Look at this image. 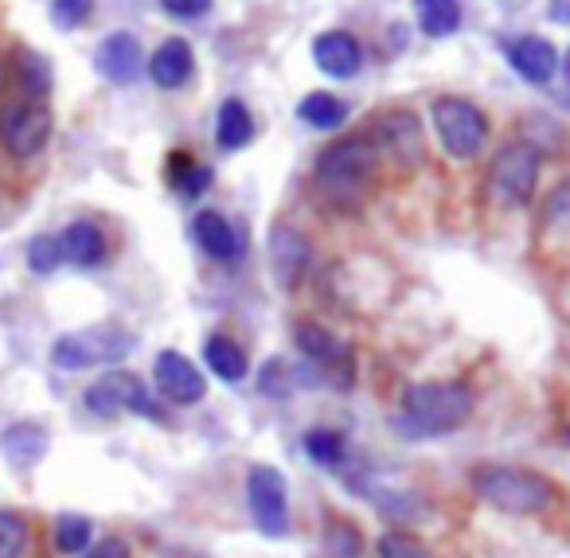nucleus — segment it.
<instances>
[{
  "label": "nucleus",
  "instance_id": "nucleus-8",
  "mask_svg": "<svg viewBox=\"0 0 570 558\" xmlns=\"http://www.w3.org/2000/svg\"><path fill=\"white\" fill-rule=\"evenodd\" d=\"M82 402H87V410L95 418H118V414H137V418H153V422H160V402L153 399L149 383H145L141 375H134V371H106L102 379H95V383L87 386V394H82Z\"/></svg>",
  "mask_w": 570,
  "mask_h": 558
},
{
  "label": "nucleus",
  "instance_id": "nucleus-31",
  "mask_svg": "<svg viewBox=\"0 0 570 558\" xmlns=\"http://www.w3.org/2000/svg\"><path fill=\"white\" fill-rule=\"evenodd\" d=\"M28 542H32V527L24 516L0 508V558H24Z\"/></svg>",
  "mask_w": 570,
  "mask_h": 558
},
{
  "label": "nucleus",
  "instance_id": "nucleus-7",
  "mask_svg": "<svg viewBox=\"0 0 570 558\" xmlns=\"http://www.w3.org/2000/svg\"><path fill=\"white\" fill-rule=\"evenodd\" d=\"M364 134L372 137L375 153H380V165H391L399 176L414 173L426 160V134H422V121L414 110L375 114V121Z\"/></svg>",
  "mask_w": 570,
  "mask_h": 558
},
{
  "label": "nucleus",
  "instance_id": "nucleus-37",
  "mask_svg": "<svg viewBox=\"0 0 570 558\" xmlns=\"http://www.w3.org/2000/svg\"><path fill=\"white\" fill-rule=\"evenodd\" d=\"M79 558H129V542L118 539V535H106V539L90 542V550Z\"/></svg>",
  "mask_w": 570,
  "mask_h": 558
},
{
  "label": "nucleus",
  "instance_id": "nucleus-2",
  "mask_svg": "<svg viewBox=\"0 0 570 558\" xmlns=\"http://www.w3.org/2000/svg\"><path fill=\"white\" fill-rule=\"evenodd\" d=\"M473 407L476 399L469 391V383L430 379V383L406 386L395 425L403 438H445V433H458L473 418Z\"/></svg>",
  "mask_w": 570,
  "mask_h": 558
},
{
  "label": "nucleus",
  "instance_id": "nucleus-27",
  "mask_svg": "<svg viewBox=\"0 0 570 558\" xmlns=\"http://www.w3.org/2000/svg\"><path fill=\"white\" fill-rule=\"evenodd\" d=\"M297 118L309 129H317V134H336L348 121V102L336 98L333 90H313V95H305L297 102Z\"/></svg>",
  "mask_w": 570,
  "mask_h": 558
},
{
  "label": "nucleus",
  "instance_id": "nucleus-17",
  "mask_svg": "<svg viewBox=\"0 0 570 558\" xmlns=\"http://www.w3.org/2000/svg\"><path fill=\"white\" fill-rule=\"evenodd\" d=\"M145 71H149L153 87L184 90L191 79H196V51H191V43L184 40V36H168V40L149 56Z\"/></svg>",
  "mask_w": 570,
  "mask_h": 558
},
{
  "label": "nucleus",
  "instance_id": "nucleus-26",
  "mask_svg": "<svg viewBox=\"0 0 570 558\" xmlns=\"http://www.w3.org/2000/svg\"><path fill=\"white\" fill-rule=\"evenodd\" d=\"M204 363L212 368V375H219V379H223V383H243V379L250 375V360H246L243 344H235V340L223 336V332L207 336V344H204Z\"/></svg>",
  "mask_w": 570,
  "mask_h": 558
},
{
  "label": "nucleus",
  "instance_id": "nucleus-22",
  "mask_svg": "<svg viewBox=\"0 0 570 558\" xmlns=\"http://www.w3.org/2000/svg\"><path fill=\"white\" fill-rule=\"evenodd\" d=\"M0 449H4V457H9L17 469H32V464H40L43 457H48L51 438H48V430H43V425L17 422V425H9V430L0 433Z\"/></svg>",
  "mask_w": 570,
  "mask_h": 558
},
{
  "label": "nucleus",
  "instance_id": "nucleus-28",
  "mask_svg": "<svg viewBox=\"0 0 570 558\" xmlns=\"http://www.w3.org/2000/svg\"><path fill=\"white\" fill-rule=\"evenodd\" d=\"M305 453H309V461L325 464V469H341L348 461V438L341 430L317 425V430L305 433Z\"/></svg>",
  "mask_w": 570,
  "mask_h": 558
},
{
  "label": "nucleus",
  "instance_id": "nucleus-38",
  "mask_svg": "<svg viewBox=\"0 0 570 558\" xmlns=\"http://www.w3.org/2000/svg\"><path fill=\"white\" fill-rule=\"evenodd\" d=\"M547 20L559 28L570 25V0H547Z\"/></svg>",
  "mask_w": 570,
  "mask_h": 558
},
{
  "label": "nucleus",
  "instance_id": "nucleus-1",
  "mask_svg": "<svg viewBox=\"0 0 570 558\" xmlns=\"http://www.w3.org/2000/svg\"><path fill=\"white\" fill-rule=\"evenodd\" d=\"M380 153H375L367 134H344L333 145L317 153L313 160V188L325 204L341 207V212H356L375 188L380 176Z\"/></svg>",
  "mask_w": 570,
  "mask_h": 558
},
{
  "label": "nucleus",
  "instance_id": "nucleus-15",
  "mask_svg": "<svg viewBox=\"0 0 570 558\" xmlns=\"http://www.w3.org/2000/svg\"><path fill=\"white\" fill-rule=\"evenodd\" d=\"M145 67V51H141V40L134 32H110L106 40H98L95 48V71L102 75L106 82L114 87H129L137 82Z\"/></svg>",
  "mask_w": 570,
  "mask_h": 558
},
{
  "label": "nucleus",
  "instance_id": "nucleus-21",
  "mask_svg": "<svg viewBox=\"0 0 570 558\" xmlns=\"http://www.w3.org/2000/svg\"><path fill=\"white\" fill-rule=\"evenodd\" d=\"M165 180H168V188L184 199V204H196V199L212 188L215 173H212V165H204L199 157H191L188 149H176V153H168V160H165Z\"/></svg>",
  "mask_w": 570,
  "mask_h": 558
},
{
  "label": "nucleus",
  "instance_id": "nucleus-32",
  "mask_svg": "<svg viewBox=\"0 0 570 558\" xmlns=\"http://www.w3.org/2000/svg\"><path fill=\"white\" fill-rule=\"evenodd\" d=\"M375 558H430V547L411 531H383L375 539Z\"/></svg>",
  "mask_w": 570,
  "mask_h": 558
},
{
  "label": "nucleus",
  "instance_id": "nucleus-36",
  "mask_svg": "<svg viewBox=\"0 0 570 558\" xmlns=\"http://www.w3.org/2000/svg\"><path fill=\"white\" fill-rule=\"evenodd\" d=\"M157 4L173 20H199V17H207V12H212L215 0H157Z\"/></svg>",
  "mask_w": 570,
  "mask_h": 558
},
{
  "label": "nucleus",
  "instance_id": "nucleus-19",
  "mask_svg": "<svg viewBox=\"0 0 570 558\" xmlns=\"http://www.w3.org/2000/svg\"><path fill=\"white\" fill-rule=\"evenodd\" d=\"M59 246H63V262H71V266L79 270H95L106 262V231L98 227L95 219H75L63 227V235H59Z\"/></svg>",
  "mask_w": 570,
  "mask_h": 558
},
{
  "label": "nucleus",
  "instance_id": "nucleus-13",
  "mask_svg": "<svg viewBox=\"0 0 570 558\" xmlns=\"http://www.w3.org/2000/svg\"><path fill=\"white\" fill-rule=\"evenodd\" d=\"M266 254H269V270H274V282L282 290H294L302 285V277L313 266V246L294 223H274L266 235Z\"/></svg>",
  "mask_w": 570,
  "mask_h": 558
},
{
  "label": "nucleus",
  "instance_id": "nucleus-40",
  "mask_svg": "<svg viewBox=\"0 0 570 558\" xmlns=\"http://www.w3.org/2000/svg\"><path fill=\"white\" fill-rule=\"evenodd\" d=\"M567 441H570V430H567Z\"/></svg>",
  "mask_w": 570,
  "mask_h": 558
},
{
  "label": "nucleus",
  "instance_id": "nucleus-16",
  "mask_svg": "<svg viewBox=\"0 0 570 558\" xmlns=\"http://www.w3.org/2000/svg\"><path fill=\"white\" fill-rule=\"evenodd\" d=\"M313 67H317L325 79H356L364 71V48L352 32L344 28H333V32H321L313 40Z\"/></svg>",
  "mask_w": 570,
  "mask_h": 558
},
{
  "label": "nucleus",
  "instance_id": "nucleus-6",
  "mask_svg": "<svg viewBox=\"0 0 570 558\" xmlns=\"http://www.w3.org/2000/svg\"><path fill=\"white\" fill-rule=\"evenodd\" d=\"M134 352V336L114 324H95V329L67 332L51 344V363L59 371H87V368H114Z\"/></svg>",
  "mask_w": 570,
  "mask_h": 558
},
{
  "label": "nucleus",
  "instance_id": "nucleus-20",
  "mask_svg": "<svg viewBox=\"0 0 570 558\" xmlns=\"http://www.w3.org/2000/svg\"><path fill=\"white\" fill-rule=\"evenodd\" d=\"M254 137H258V121H254L250 106L243 98H223L219 114H215V145H219V153H243Z\"/></svg>",
  "mask_w": 570,
  "mask_h": 558
},
{
  "label": "nucleus",
  "instance_id": "nucleus-39",
  "mask_svg": "<svg viewBox=\"0 0 570 558\" xmlns=\"http://www.w3.org/2000/svg\"><path fill=\"white\" fill-rule=\"evenodd\" d=\"M559 71H562V79H567V87H570V48H567V56H562Z\"/></svg>",
  "mask_w": 570,
  "mask_h": 558
},
{
  "label": "nucleus",
  "instance_id": "nucleus-10",
  "mask_svg": "<svg viewBox=\"0 0 570 558\" xmlns=\"http://www.w3.org/2000/svg\"><path fill=\"white\" fill-rule=\"evenodd\" d=\"M51 110L43 102H4L0 106V149L9 153L12 160H32L48 149L51 141Z\"/></svg>",
  "mask_w": 570,
  "mask_h": 558
},
{
  "label": "nucleus",
  "instance_id": "nucleus-3",
  "mask_svg": "<svg viewBox=\"0 0 570 558\" xmlns=\"http://www.w3.org/2000/svg\"><path fill=\"white\" fill-rule=\"evenodd\" d=\"M473 496L504 516H543L554 503V480L520 464H481L469 477Z\"/></svg>",
  "mask_w": 570,
  "mask_h": 558
},
{
  "label": "nucleus",
  "instance_id": "nucleus-9",
  "mask_svg": "<svg viewBox=\"0 0 570 558\" xmlns=\"http://www.w3.org/2000/svg\"><path fill=\"white\" fill-rule=\"evenodd\" d=\"M294 344H297V352L305 355V363L317 371V379L348 391L352 379H356V352H352L336 332H328L325 324H317V321H297Z\"/></svg>",
  "mask_w": 570,
  "mask_h": 558
},
{
  "label": "nucleus",
  "instance_id": "nucleus-30",
  "mask_svg": "<svg viewBox=\"0 0 570 558\" xmlns=\"http://www.w3.org/2000/svg\"><path fill=\"white\" fill-rule=\"evenodd\" d=\"M95 539V523L87 516H59L56 519V550L59 555H87Z\"/></svg>",
  "mask_w": 570,
  "mask_h": 558
},
{
  "label": "nucleus",
  "instance_id": "nucleus-35",
  "mask_svg": "<svg viewBox=\"0 0 570 558\" xmlns=\"http://www.w3.org/2000/svg\"><path fill=\"white\" fill-rule=\"evenodd\" d=\"M90 17H95V0H51V20H56L63 32L82 28Z\"/></svg>",
  "mask_w": 570,
  "mask_h": 558
},
{
  "label": "nucleus",
  "instance_id": "nucleus-4",
  "mask_svg": "<svg viewBox=\"0 0 570 558\" xmlns=\"http://www.w3.org/2000/svg\"><path fill=\"white\" fill-rule=\"evenodd\" d=\"M539 173H543V153L531 141H508L492 153L484 168V204L497 212H523L539 192Z\"/></svg>",
  "mask_w": 570,
  "mask_h": 558
},
{
  "label": "nucleus",
  "instance_id": "nucleus-24",
  "mask_svg": "<svg viewBox=\"0 0 570 558\" xmlns=\"http://www.w3.org/2000/svg\"><path fill=\"white\" fill-rule=\"evenodd\" d=\"M414 20L426 40H450L465 25L461 0H414Z\"/></svg>",
  "mask_w": 570,
  "mask_h": 558
},
{
  "label": "nucleus",
  "instance_id": "nucleus-25",
  "mask_svg": "<svg viewBox=\"0 0 570 558\" xmlns=\"http://www.w3.org/2000/svg\"><path fill=\"white\" fill-rule=\"evenodd\" d=\"M12 75H17L28 102H43V98L51 95V87H56V71H51L48 56H40V51H32V48H17V56H12Z\"/></svg>",
  "mask_w": 570,
  "mask_h": 558
},
{
  "label": "nucleus",
  "instance_id": "nucleus-23",
  "mask_svg": "<svg viewBox=\"0 0 570 558\" xmlns=\"http://www.w3.org/2000/svg\"><path fill=\"white\" fill-rule=\"evenodd\" d=\"M539 243L570 246V176H562L539 207Z\"/></svg>",
  "mask_w": 570,
  "mask_h": 558
},
{
  "label": "nucleus",
  "instance_id": "nucleus-29",
  "mask_svg": "<svg viewBox=\"0 0 570 558\" xmlns=\"http://www.w3.org/2000/svg\"><path fill=\"white\" fill-rule=\"evenodd\" d=\"M321 542H325L328 558H364V535H360L356 523H348V519H341V516L328 519Z\"/></svg>",
  "mask_w": 570,
  "mask_h": 558
},
{
  "label": "nucleus",
  "instance_id": "nucleus-11",
  "mask_svg": "<svg viewBox=\"0 0 570 558\" xmlns=\"http://www.w3.org/2000/svg\"><path fill=\"white\" fill-rule=\"evenodd\" d=\"M246 508L262 535L269 539L289 535V484L274 464H254L246 472Z\"/></svg>",
  "mask_w": 570,
  "mask_h": 558
},
{
  "label": "nucleus",
  "instance_id": "nucleus-18",
  "mask_svg": "<svg viewBox=\"0 0 570 558\" xmlns=\"http://www.w3.org/2000/svg\"><path fill=\"white\" fill-rule=\"evenodd\" d=\"M191 235H196L199 251H204L212 262H238L243 258V235H238L235 223H230L223 212H215V207L196 212V219H191Z\"/></svg>",
  "mask_w": 570,
  "mask_h": 558
},
{
  "label": "nucleus",
  "instance_id": "nucleus-33",
  "mask_svg": "<svg viewBox=\"0 0 570 558\" xmlns=\"http://www.w3.org/2000/svg\"><path fill=\"white\" fill-rule=\"evenodd\" d=\"M63 266V246H59V235H36L28 243V270L40 277L56 274Z\"/></svg>",
  "mask_w": 570,
  "mask_h": 558
},
{
  "label": "nucleus",
  "instance_id": "nucleus-14",
  "mask_svg": "<svg viewBox=\"0 0 570 558\" xmlns=\"http://www.w3.org/2000/svg\"><path fill=\"white\" fill-rule=\"evenodd\" d=\"M504 59L523 82H531V87H551V79L559 75V63H562L559 48H554L547 36H535V32L508 43Z\"/></svg>",
  "mask_w": 570,
  "mask_h": 558
},
{
  "label": "nucleus",
  "instance_id": "nucleus-12",
  "mask_svg": "<svg viewBox=\"0 0 570 558\" xmlns=\"http://www.w3.org/2000/svg\"><path fill=\"white\" fill-rule=\"evenodd\" d=\"M153 383H157L160 399L173 402V407H196V402L207 399L204 371L184 352H173V347H165V352L157 355V363H153Z\"/></svg>",
  "mask_w": 570,
  "mask_h": 558
},
{
  "label": "nucleus",
  "instance_id": "nucleus-5",
  "mask_svg": "<svg viewBox=\"0 0 570 558\" xmlns=\"http://www.w3.org/2000/svg\"><path fill=\"white\" fill-rule=\"evenodd\" d=\"M430 121L442 141V153L453 160H473L489 145V114L461 95H438L430 102Z\"/></svg>",
  "mask_w": 570,
  "mask_h": 558
},
{
  "label": "nucleus",
  "instance_id": "nucleus-34",
  "mask_svg": "<svg viewBox=\"0 0 570 558\" xmlns=\"http://www.w3.org/2000/svg\"><path fill=\"white\" fill-rule=\"evenodd\" d=\"M289 386H294V371L285 368L282 360H266V363H262V375H258V391H262V399L282 402L285 394H289Z\"/></svg>",
  "mask_w": 570,
  "mask_h": 558
}]
</instances>
